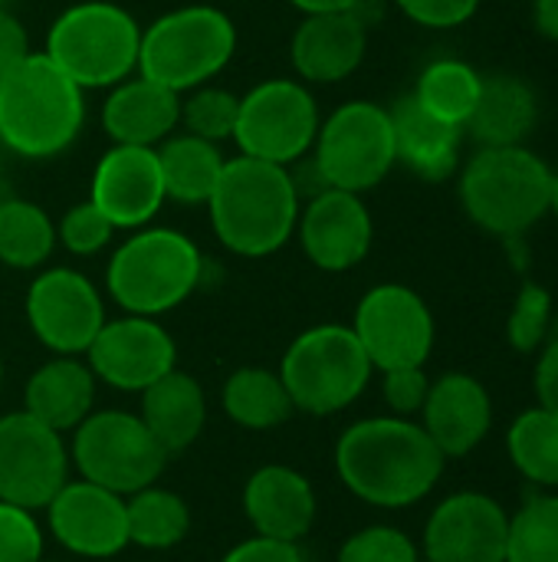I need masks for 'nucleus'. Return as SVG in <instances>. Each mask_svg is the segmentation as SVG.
Wrapping results in <instances>:
<instances>
[{"label":"nucleus","mask_w":558,"mask_h":562,"mask_svg":"<svg viewBox=\"0 0 558 562\" xmlns=\"http://www.w3.org/2000/svg\"><path fill=\"white\" fill-rule=\"evenodd\" d=\"M533 392H536L539 408L558 415V339L543 346V356L533 372Z\"/></svg>","instance_id":"37998d69"},{"label":"nucleus","mask_w":558,"mask_h":562,"mask_svg":"<svg viewBox=\"0 0 558 562\" xmlns=\"http://www.w3.org/2000/svg\"><path fill=\"white\" fill-rule=\"evenodd\" d=\"M141 26L112 0L66 7L46 30L43 53L86 92L112 89L138 72Z\"/></svg>","instance_id":"423d86ee"},{"label":"nucleus","mask_w":558,"mask_h":562,"mask_svg":"<svg viewBox=\"0 0 558 562\" xmlns=\"http://www.w3.org/2000/svg\"><path fill=\"white\" fill-rule=\"evenodd\" d=\"M46 527L79 560H112L128 547L125 497L92 481H66L46 504Z\"/></svg>","instance_id":"f3484780"},{"label":"nucleus","mask_w":558,"mask_h":562,"mask_svg":"<svg viewBox=\"0 0 558 562\" xmlns=\"http://www.w3.org/2000/svg\"><path fill=\"white\" fill-rule=\"evenodd\" d=\"M102 128L115 145L158 148L181 128V92L135 72L109 89L102 102Z\"/></svg>","instance_id":"5701e85b"},{"label":"nucleus","mask_w":558,"mask_h":562,"mask_svg":"<svg viewBox=\"0 0 558 562\" xmlns=\"http://www.w3.org/2000/svg\"><path fill=\"white\" fill-rule=\"evenodd\" d=\"M549 211L558 217V171L553 175V198H549Z\"/></svg>","instance_id":"de8ad7c7"},{"label":"nucleus","mask_w":558,"mask_h":562,"mask_svg":"<svg viewBox=\"0 0 558 562\" xmlns=\"http://www.w3.org/2000/svg\"><path fill=\"white\" fill-rule=\"evenodd\" d=\"M0 562H43V527L33 510L0 501Z\"/></svg>","instance_id":"58836bf2"},{"label":"nucleus","mask_w":558,"mask_h":562,"mask_svg":"<svg viewBox=\"0 0 558 562\" xmlns=\"http://www.w3.org/2000/svg\"><path fill=\"white\" fill-rule=\"evenodd\" d=\"M352 333L378 372L424 366L437 339L431 306L418 290L405 283L372 286L355 306Z\"/></svg>","instance_id":"f8f14e48"},{"label":"nucleus","mask_w":558,"mask_h":562,"mask_svg":"<svg viewBox=\"0 0 558 562\" xmlns=\"http://www.w3.org/2000/svg\"><path fill=\"white\" fill-rule=\"evenodd\" d=\"M296 234L312 267L326 273H345L368 257L375 224L362 194L326 188L303 201Z\"/></svg>","instance_id":"a211bd4d"},{"label":"nucleus","mask_w":558,"mask_h":562,"mask_svg":"<svg viewBox=\"0 0 558 562\" xmlns=\"http://www.w3.org/2000/svg\"><path fill=\"white\" fill-rule=\"evenodd\" d=\"M237 53L234 20L207 3L178 7L141 26L138 76L174 92H191L214 82Z\"/></svg>","instance_id":"0eeeda50"},{"label":"nucleus","mask_w":558,"mask_h":562,"mask_svg":"<svg viewBox=\"0 0 558 562\" xmlns=\"http://www.w3.org/2000/svg\"><path fill=\"white\" fill-rule=\"evenodd\" d=\"M533 26L539 36L558 43V0H533Z\"/></svg>","instance_id":"a18cd8bd"},{"label":"nucleus","mask_w":558,"mask_h":562,"mask_svg":"<svg viewBox=\"0 0 558 562\" xmlns=\"http://www.w3.org/2000/svg\"><path fill=\"white\" fill-rule=\"evenodd\" d=\"M115 237V227L112 221L92 204V201H82V204H72L59 224H56V240L72 254V257H95L102 254Z\"/></svg>","instance_id":"4c0bfd02"},{"label":"nucleus","mask_w":558,"mask_h":562,"mask_svg":"<svg viewBox=\"0 0 558 562\" xmlns=\"http://www.w3.org/2000/svg\"><path fill=\"white\" fill-rule=\"evenodd\" d=\"M276 372L296 412L329 418L365 395L375 369L352 326L322 323L289 342Z\"/></svg>","instance_id":"6e6552de"},{"label":"nucleus","mask_w":558,"mask_h":562,"mask_svg":"<svg viewBox=\"0 0 558 562\" xmlns=\"http://www.w3.org/2000/svg\"><path fill=\"white\" fill-rule=\"evenodd\" d=\"M553 326V293L543 283H523L506 316V342L516 352H539Z\"/></svg>","instance_id":"c9c22d12"},{"label":"nucleus","mask_w":558,"mask_h":562,"mask_svg":"<svg viewBox=\"0 0 558 562\" xmlns=\"http://www.w3.org/2000/svg\"><path fill=\"white\" fill-rule=\"evenodd\" d=\"M368 49V26L352 10L306 13L293 33L289 59L299 82L332 86L349 79Z\"/></svg>","instance_id":"4be33fe9"},{"label":"nucleus","mask_w":558,"mask_h":562,"mask_svg":"<svg viewBox=\"0 0 558 562\" xmlns=\"http://www.w3.org/2000/svg\"><path fill=\"white\" fill-rule=\"evenodd\" d=\"M201 247L174 227H138L105 267V290L122 313L164 316L187 303L204 280Z\"/></svg>","instance_id":"20e7f679"},{"label":"nucleus","mask_w":558,"mask_h":562,"mask_svg":"<svg viewBox=\"0 0 558 562\" xmlns=\"http://www.w3.org/2000/svg\"><path fill=\"white\" fill-rule=\"evenodd\" d=\"M395 3L408 20H414L418 26H428V30L460 26L480 7V0H395Z\"/></svg>","instance_id":"a19ab883"},{"label":"nucleus","mask_w":558,"mask_h":562,"mask_svg":"<svg viewBox=\"0 0 558 562\" xmlns=\"http://www.w3.org/2000/svg\"><path fill=\"white\" fill-rule=\"evenodd\" d=\"M125 517H128V547L164 553L187 540L191 533V507L181 494L151 484L125 497Z\"/></svg>","instance_id":"c756f323"},{"label":"nucleus","mask_w":558,"mask_h":562,"mask_svg":"<svg viewBox=\"0 0 558 562\" xmlns=\"http://www.w3.org/2000/svg\"><path fill=\"white\" fill-rule=\"evenodd\" d=\"M53 217L26 198H0V263L10 270H39L56 250Z\"/></svg>","instance_id":"7c9ffc66"},{"label":"nucleus","mask_w":558,"mask_h":562,"mask_svg":"<svg viewBox=\"0 0 558 562\" xmlns=\"http://www.w3.org/2000/svg\"><path fill=\"white\" fill-rule=\"evenodd\" d=\"M164 194L181 204H207L220 175H224V151L217 142L197 138L191 132H174L158 145Z\"/></svg>","instance_id":"cd10ccee"},{"label":"nucleus","mask_w":558,"mask_h":562,"mask_svg":"<svg viewBox=\"0 0 558 562\" xmlns=\"http://www.w3.org/2000/svg\"><path fill=\"white\" fill-rule=\"evenodd\" d=\"M303 198L286 165L250 155L227 158L224 175L207 201L217 240L237 257H270L296 234Z\"/></svg>","instance_id":"f03ea898"},{"label":"nucleus","mask_w":558,"mask_h":562,"mask_svg":"<svg viewBox=\"0 0 558 562\" xmlns=\"http://www.w3.org/2000/svg\"><path fill=\"white\" fill-rule=\"evenodd\" d=\"M86 125L82 89L46 56L30 53L0 76V145L20 158L62 155Z\"/></svg>","instance_id":"7ed1b4c3"},{"label":"nucleus","mask_w":558,"mask_h":562,"mask_svg":"<svg viewBox=\"0 0 558 562\" xmlns=\"http://www.w3.org/2000/svg\"><path fill=\"white\" fill-rule=\"evenodd\" d=\"M26 323L53 356H86L99 336L105 300L95 283L72 267H46L26 290Z\"/></svg>","instance_id":"4468645a"},{"label":"nucleus","mask_w":558,"mask_h":562,"mask_svg":"<svg viewBox=\"0 0 558 562\" xmlns=\"http://www.w3.org/2000/svg\"><path fill=\"white\" fill-rule=\"evenodd\" d=\"M539 122V99L536 89L513 72H493L483 76L480 99L464 125L480 148H503V145H523L529 132Z\"/></svg>","instance_id":"bb28decb"},{"label":"nucleus","mask_w":558,"mask_h":562,"mask_svg":"<svg viewBox=\"0 0 558 562\" xmlns=\"http://www.w3.org/2000/svg\"><path fill=\"white\" fill-rule=\"evenodd\" d=\"M43 562H46V560H43Z\"/></svg>","instance_id":"8fccbe9b"},{"label":"nucleus","mask_w":558,"mask_h":562,"mask_svg":"<svg viewBox=\"0 0 558 562\" xmlns=\"http://www.w3.org/2000/svg\"><path fill=\"white\" fill-rule=\"evenodd\" d=\"M506 454L529 484L558 494V415L539 405L523 412L506 431Z\"/></svg>","instance_id":"473e14b6"},{"label":"nucleus","mask_w":558,"mask_h":562,"mask_svg":"<svg viewBox=\"0 0 558 562\" xmlns=\"http://www.w3.org/2000/svg\"><path fill=\"white\" fill-rule=\"evenodd\" d=\"M69 445L59 431L23 408L0 415V501L33 514L46 510L69 481Z\"/></svg>","instance_id":"ddd939ff"},{"label":"nucleus","mask_w":558,"mask_h":562,"mask_svg":"<svg viewBox=\"0 0 558 562\" xmlns=\"http://www.w3.org/2000/svg\"><path fill=\"white\" fill-rule=\"evenodd\" d=\"M303 13H332V10H352L358 0H289Z\"/></svg>","instance_id":"49530a36"},{"label":"nucleus","mask_w":558,"mask_h":562,"mask_svg":"<svg viewBox=\"0 0 558 562\" xmlns=\"http://www.w3.org/2000/svg\"><path fill=\"white\" fill-rule=\"evenodd\" d=\"M220 408L237 428L247 431H273L296 412L280 372L260 366H243L227 375L220 389Z\"/></svg>","instance_id":"c85d7f7f"},{"label":"nucleus","mask_w":558,"mask_h":562,"mask_svg":"<svg viewBox=\"0 0 558 562\" xmlns=\"http://www.w3.org/2000/svg\"><path fill=\"white\" fill-rule=\"evenodd\" d=\"M319 122V105L306 82L263 79L240 95L234 142L240 155L289 168L312 151Z\"/></svg>","instance_id":"9b49d317"},{"label":"nucleus","mask_w":558,"mask_h":562,"mask_svg":"<svg viewBox=\"0 0 558 562\" xmlns=\"http://www.w3.org/2000/svg\"><path fill=\"white\" fill-rule=\"evenodd\" d=\"M553 175L526 145L480 148L460 171V204L480 231L520 237L549 214Z\"/></svg>","instance_id":"39448f33"},{"label":"nucleus","mask_w":558,"mask_h":562,"mask_svg":"<svg viewBox=\"0 0 558 562\" xmlns=\"http://www.w3.org/2000/svg\"><path fill=\"white\" fill-rule=\"evenodd\" d=\"M89 201L112 221L115 231L148 227L168 201L158 148L112 145L92 171Z\"/></svg>","instance_id":"6ab92c4d"},{"label":"nucleus","mask_w":558,"mask_h":562,"mask_svg":"<svg viewBox=\"0 0 558 562\" xmlns=\"http://www.w3.org/2000/svg\"><path fill=\"white\" fill-rule=\"evenodd\" d=\"M506 520L510 514L490 494L457 491L444 497L424 524V562H503Z\"/></svg>","instance_id":"dca6fc26"},{"label":"nucleus","mask_w":558,"mask_h":562,"mask_svg":"<svg viewBox=\"0 0 558 562\" xmlns=\"http://www.w3.org/2000/svg\"><path fill=\"white\" fill-rule=\"evenodd\" d=\"M335 562H421V550L405 530L375 524V527L355 530L339 547Z\"/></svg>","instance_id":"e433bc0d"},{"label":"nucleus","mask_w":558,"mask_h":562,"mask_svg":"<svg viewBox=\"0 0 558 562\" xmlns=\"http://www.w3.org/2000/svg\"><path fill=\"white\" fill-rule=\"evenodd\" d=\"M335 474L352 497L378 510L421 504L444 477L447 458L421 422L378 415L349 425L335 441Z\"/></svg>","instance_id":"f257e3e1"},{"label":"nucleus","mask_w":558,"mask_h":562,"mask_svg":"<svg viewBox=\"0 0 558 562\" xmlns=\"http://www.w3.org/2000/svg\"><path fill=\"white\" fill-rule=\"evenodd\" d=\"M86 362L109 389L141 395L161 375L178 369V346L155 316L125 313L102 323L99 336L86 349Z\"/></svg>","instance_id":"2eb2a0df"},{"label":"nucleus","mask_w":558,"mask_h":562,"mask_svg":"<svg viewBox=\"0 0 558 562\" xmlns=\"http://www.w3.org/2000/svg\"><path fill=\"white\" fill-rule=\"evenodd\" d=\"M480 86H483V76L470 63L454 59V56H441L421 69L411 95L434 119L464 128L477 99H480Z\"/></svg>","instance_id":"2f4dec72"},{"label":"nucleus","mask_w":558,"mask_h":562,"mask_svg":"<svg viewBox=\"0 0 558 562\" xmlns=\"http://www.w3.org/2000/svg\"><path fill=\"white\" fill-rule=\"evenodd\" d=\"M237 112H240V95H234L214 82L181 92V128L197 138H207L217 145L224 138H234Z\"/></svg>","instance_id":"f704fd0d"},{"label":"nucleus","mask_w":558,"mask_h":562,"mask_svg":"<svg viewBox=\"0 0 558 562\" xmlns=\"http://www.w3.org/2000/svg\"><path fill=\"white\" fill-rule=\"evenodd\" d=\"M428 392H431V379H428L424 366L382 372V398H385L388 412L398 415V418L421 415V408L428 402Z\"/></svg>","instance_id":"ea45409f"},{"label":"nucleus","mask_w":558,"mask_h":562,"mask_svg":"<svg viewBox=\"0 0 558 562\" xmlns=\"http://www.w3.org/2000/svg\"><path fill=\"white\" fill-rule=\"evenodd\" d=\"M95 385L99 379L86 359L53 356L30 375L23 389V412L59 435L76 431L95 412Z\"/></svg>","instance_id":"b1692460"},{"label":"nucleus","mask_w":558,"mask_h":562,"mask_svg":"<svg viewBox=\"0 0 558 562\" xmlns=\"http://www.w3.org/2000/svg\"><path fill=\"white\" fill-rule=\"evenodd\" d=\"M395 125V151L398 161L408 165L424 181H447L460 168V145L464 128L434 119L428 109L418 105L414 95H401L388 105Z\"/></svg>","instance_id":"393cba45"},{"label":"nucleus","mask_w":558,"mask_h":562,"mask_svg":"<svg viewBox=\"0 0 558 562\" xmlns=\"http://www.w3.org/2000/svg\"><path fill=\"white\" fill-rule=\"evenodd\" d=\"M138 418L155 435V441L168 451V458H174L187 451L207 425L204 385L194 375L171 369L168 375H161L155 385L141 392Z\"/></svg>","instance_id":"a878e982"},{"label":"nucleus","mask_w":558,"mask_h":562,"mask_svg":"<svg viewBox=\"0 0 558 562\" xmlns=\"http://www.w3.org/2000/svg\"><path fill=\"white\" fill-rule=\"evenodd\" d=\"M322 181L339 191L365 194L398 165L391 112L368 99H352L319 122L309 151Z\"/></svg>","instance_id":"9d476101"},{"label":"nucleus","mask_w":558,"mask_h":562,"mask_svg":"<svg viewBox=\"0 0 558 562\" xmlns=\"http://www.w3.org/2000/svg\"><path fill=\"white\" fill-rule=\"evenodd\" d=\"M0 389H3V356H0Z\"/></svg>","instance_id":"09e8293b"},{"label":"nucleus","mask_w":558,"mask_h":562,"mask_svg":"<svg viewBox=\"0 0 558 562\" xmlns=\"http://www.w3.org/2000/svg\"><path fill=\"white\" fill-rule=\"evenodd\" d=\"M421 428L447 461L467 458L493 428V398L487 385L470 372H447L434 379L421 408Z\"/></svg>","instance_id":"aec40b11"},{"label":"nucleus","mask_w":558,"mask_h":562,"mask_svg":"<svg viewBox=\"0 0 558 562\" xmlns=\"http://www.w3.org/2000/svg\"><path fill=\"white\" fill-rule=\"evenodd\" d=\"M558 562V494L533 491L506 520V560Z\"/></svg>","instance_id":"72a5a7b5"},{"label":"nucleus","mask_w":558,"mask_h":562,"mask_svg":"<svg viewBox=\"0 0 558 562\" xmlns=\"http://www.w3.org/2000/svg\"><path fill=\"white\" fill-rule=\"evenodd\" d=\"M220 562H306L299 543H286V540H266V537H250L240 540L237 547H230Z\"/></svg>","instance_id":"79ce46f5"},{"label":"nucleus","mask_w":558,"mask_h":562,"mask_svg":"<svg viewBox=\"0 0 558 562\" xmlns=\"http://www.w3.org/2000/svg\"><path fill=\"white\" fill-rule=\"evenodd\" d=\"M30 53L33 49H30V36H26L23 23L0 3V76L10 72Z\"/></svg>","instance_id":"c03bdc74"},{"label":"nucleus","mask_w":558,"mask_h":562,"mask_svg":"<svg viewBox=\"0 0 558 562\" xmlns=\"http://www.w3.org/2000/svg\"><path fill=\"white\" fill-rule=\"evenodd\" d=\"M243 514L257 537L299 543L319 517L312 481L289 464H263L247 477Z\"/></svg>","instance_id":"412c9836"},{"label":"nucleus","mask_w":558,"mask_h":562,"mask_svg":"<svg viewBox=\"0 0 558 562\" xmlns=\"http://www.w3.org/2000/svg\"><path fill=\"white\" fill-rule=\"evenodd\" d=\"M69 464L82 481H92L112 494L132 497L141 487L161 481L168 451L155 441L145 422L125 408L92 412L69 441Z\"/></svg>","instance_id":"1a4fd4ad"}]
</instances>
